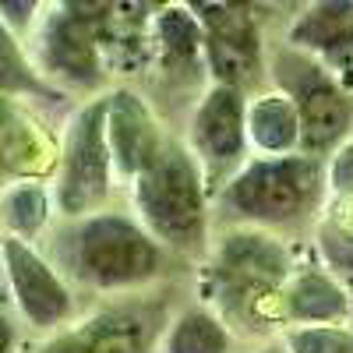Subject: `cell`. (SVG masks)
<instances>
[{"instance_id":"7402d4cb","label":"cell","mask_w":353,"mask_h":353,"mask_svg":"<svg viewBox=\"0 0 353 353\" xmlns=\"http://www.w3.org/2000/svg\"><path fill=\"white\" fill-rule=\"evenodd\" d=\"M332 184H336L339 191H353V145L336 159V166H332Z\"/></svg>"},{"instance_id":"3957f363","label":"cell","mask_w":353,"mask_h":353,"mask_svg":"<svg viewBox=\"0 0 353 353\" xmlns=\"http://www.w3.org/2000/svg\"><path fill=\"white\" fill-rule=\"evenodd\" d=\"M318 191V166L307 156H286L248 166L230 184L226 201L248 219L283 223L293 219Z\"/></svg>"},{"instance_id":"8992f818","label":"cell","mask_w":353,"mask_h":353,"mask_svg":"<svg viewBox=\"0 0 353 353\" xmlns=\"http://www.w3.org/2000/svg\"><path fill=\"white\" fill-rule=\"evenodd\" d=\"M216 276L230 297H251V293L272 290L286 276V254L279 244L258 233H233L219 251Z\"/></svg>"},{"instance_id":"44dd1931","label":"cell","mask_w":353,"mask_h":353,"mask_svg":"<svg viewBox=\"0 0 353 353\" xmlns=\"http://www.w3.org/2000/svg\"><path fill=\"white\" fill-rule=\"evenodd\" d=\"M11 92V88H32V78L25 71V61L18 57L14 43L4 36V28H0V92Z\"/></svg>"},{"instance_id":"ac0fdd59","label":"cell","mask_w":353,"mask_h":353,"mask_svg":"<svg viewBox=\"0 0 353 353\" xmlns=\"http://www.w3.org/2000/svg\"><path fill=\"white\" fill-rule=\"evenodd\" d=\"M293 353H353V332L343 329H301L290 336Z\"/></svg>"},{"instance_id":"d6986e66","label":"cell","mask_w":353,"mask_h":353,"mask_svg":"<svg viewBox=\"0 0 353 353\" xmlns=\"http://www.w3.org/2000/svg\"><path fill=\"white\" fill-rule=\"evenodd\" d=\"M321 251H325V261L336 269V276H343L353 286V233L325 226L321 230Z\"/></svg>"},{"instance_id":"5b68a950","label":"cell","mask_w":353,"mask_h":353,"mask_svg":"<svg viewBox=\"0 0 353 353\" xmlns=\"http://www.w3.org/2000/svg\"><path fill=\"white\" fill-rule=\"evenodd\" d=\"M205 50H209L212 74L223 81V88H237L254 81L258 74V36L248 11L241 8H205Z\"/></svg>"},{"instance_id":"5bb4252c","label":"cell","mask_w":353,"mask_h":353,"mask_svg":"<svg viewBox=\"0 0 353 353\" xmlns=\"http://www.w3.org/2000/svg\"><path fill=\"white\" fill-rule=\"evenodd\" d=\"M92 353H145L149 350V321L131 311H113L81 329Z\"/></svg>"},{"instance_id":"6da1fadb","label":"cell","mask_w":353,"mask_h":353,"mask_svg":"<svg viewBox=\"0 0 353 353\" xmlns=\"http://www.w3.org/2000/svg\"><path fill=\"white\" fill-rule=\"evenodd\" d=\"M138 205L149 226L170 244L188 248L201 237V181L184 149L166 145L138 173Z\"/></svg>"},{"instance_id":"cb8c5ba5","label":"cell","mask_w":353,"mask_h":353,"mask_svg":"<svg viewBox=\"0 0 353 353\" xmlns=\"http://www.w3.org/2000/svg\"><path fill=\"white\" fill-rule=\"evenodd\" d=\"M0 353H11V325L0 318Z\"/></svg>"},{"instance_id":"9a60e30c","label":"cell","mask_w":353,"mask_h":353,"mask_svg":"<svg viewBox=\"0 0 353 353\" xmlns=\"http://www.w3.org/2000/svg\"><path fill=\"white\" fill-rule=\"evenodd\" d=\"M290 314L301 321H336L346 314V297L329 276L307 272L290 290Z\"/></svg>"},{"instance_id":"4fadbf2b","label":"cell","mask_w":353,"mask_h":353,"mask_svg":"<svg viewBox=\"0 0 353 353\" xmlns=\"http://www.w3.org/2000/svg\"><path fill=\"white\" fill-rule=\"evenodd\" d=\"M248 131L258 141V149L265 152H286L301 141V117L297 103H290L286 96H265L251 106L248 113Z\"/></svg>"},{"instance_id":"7a4b0ae2","label":"cell","mask_w":353,"mask_h":353,"mask_svg":"<svg viewBox=\"0 0 353 353\" xmlns=\"http://www.w3.org/2000/svg\"><path fill=\"white\" fill-rule=\"evenodd\" d=\"M78 269L96 286L141 283L159 269V248L121 216H96L78 233Z\"/></svg>"},{"instance_id":"ba28073f","label":"cell","mask_w":353,"mask_h":353,"mask_svg":"<svg viewBox=\"0 0 353 353\" xmlns=\"http://www.w3.org/2000/svg\"><path fill=\"white\" fill-rule=\"evenodd\" d=\"M106 145L124 173H141L159 156V131L138 96L117 92L106 103Z\"/></svg>"},{"instance_id":"9c48e42d","label":"cell","mask_w":353,"mask_h":353,"mask_svg":"<svg viewBox=\"0 0 353 353\" xmlns=\"http://www.w3.org/2000/svg\"><path fill=\"white\" fill-rule=\"evenodd\" d=\"M194 141L205 159L226 166L244 152V103L237 88H212L194 117Z\"/></svg>"},{"instance_id":"603a6c76","label":"cell","mask_w":353,"mask_h":353,"mask_svg":"<svg viewBox=\"0 0 353 353\" xmlns=\"http://www.w3.org/2000/svg\"><path fill=\"white\" fill-rule=\"evenodd\" d=\"M43 353H92V350H88V343H85L81 332H74V336H64V339L50 343Z\"/></svg>"},{"instance_id":"ffe728a7","label":"cell","mask_w":353,"mask_h":353,"mask_svg":"<svg viewBox=\"0 0 353 353\" xmlns=\"http://www.w3.org/2000/svg\"><path fill=\"white\" fill-rule=\"evenodd\" d=\"M43 219H46V198H43V191L28 188V191H18L11 198V223L18 230L32 233V230L43 226Z\"/></svg>"},{"instance_id":"7c38bea8","label":"cell","mask_w":353,"mask_h":353,"mask_svg":"<svg viewBox=\"0 0 353 353\" xmlns=\"http://www.w3.org/2000/svg\"><path fill=\"white\" fill-rule=\"evenodd\" d=\"M290 39L304 50L329 57V61H350V53H353V4H343V0L314 4L293 25Z\"/></svg>"},{"instance_id":"e0dca14e","label":"cell","mask_w":353,"mask_h":353,"mask_svg":"<svg viewBox=\"0 0 353 353\" xmlns=\"http://www.w3.org/2000/svg\"><path fill=\"white\" fill-rule=\"evenodd\" d=\"M159 39H163V46L173 57H194L198 46L205 43V32H201V25L191 14H184V11H163L159 14Z\"/></svg>"},{"instance_id":"30bf717a","label":"cell","mask_w":353,"mask_h":353,"mask_svg":"<svg viewBox=\"0 0 353 353\" xmlns=\"http://www.w3.org/2000/svg\"><path fill=\"white\" fill-rule=\"evenodd\" d=\"M46 61L53 71L68 74L71 81H96L99 78V53H96V36L81 14H61L53 18L46 32Z\"/></svg>"},{"instance_id":"277c9868","label":"cell","mask_w":353,"mask_h":353,"mask_svg":"<svg viewBox=\"0 0 353 353\" xmlns=\"http://www.w3.org/2000/svg\"><path fill=\"white\" fill-rule=\"evenodd\" d=\"M110 188V145H106V103L88 106L68 141L61 205L68 212H88L106 198Z\"/></svg>"},{"instance_id":"2e32d148","label":"cell","mask_w":353,"mask_h":353,"mask_svg":"<svg viewBox=\"0 0 353 353\" xmlns=\"http://www.w3.org/2000/svg\"><path fill=\"white\" fill-rule=\"evenodd\" d=\"M226 346H230V339H226L223 325L212 314H201V311L184 314L173 325L170 343H166L170 353H226Z\"/></svg>"},{"instance_id":"8fae6325","label":"cell","mask_w":353,"mask_h":353,"mask_svg":"<svg viewBox=\"0 0 353 353\" xmlns=\"http://www.w3.org/2000/svg\"><path fill=\"white\" fill-rule=\"evenodd\" d=\"M301 145L307 152H329L350 128V103L329 81H314L301 92Z\"/></svg>"},{"instance_id":"52a82bcc","label":"cell","mask_w":353,"mask_h":353,"mask_svg":"<svg viewBox=\"0 0 353 353\" xmlns=\"http://www.w3.org/2000/svg\"><path fill=\"white\" fill-rule=\"evenodd\" d=\"M4 261L11 272V286L18 293V304L36 325H53V321H61L68 314V307H71L68 290L46 269V261L39 254H32L21 241H8Z\"/></svg>"},{"instance_id":"d4e9b609","label":"cell","mask_w":353,"mask_h":353,"mask_svg":"<svg viewBox=\"0 0 353 353\" xmlns=\"http://www.w3.org/2000/svg\"><path fill=\"white\" fill-rule=\"evenodd\" d=\"M261 353H279V350H261Z\"/></svg>"}]
</instances>
